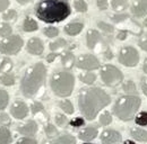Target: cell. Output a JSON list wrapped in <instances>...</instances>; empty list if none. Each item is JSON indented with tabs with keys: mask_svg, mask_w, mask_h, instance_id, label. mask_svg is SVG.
Here are the masks:
<instances>
[{
	"mask_svg": "<svg viewBox=\"0 0 147 144\" xmlns=\"http://www.w3.org/2000/svg\"><path fill=\"white\" fill-rule=\"evenodd\" d=\"M111 103V97L101 88H84L78 93V106L83 116L93 121L97 114Z\"/></svg>",
	"mask_w": 147,
	"mask_h": 144,
	"instance_id": "cell-1",
	"label": "cell"
},
{
	"mask_svg": "<svg viewBox=\"0 0 147 144\" xmlns=\"http://www.w3.org/2000/svg\"><path fill=\"white\" fill-rule=\"evenodd\" d=\"M71 13L67 0H42L37 3L35 14L44 23L53 24L65 20Z\"/></svg>",
	"mask_w": 147,
	"mask_h": 144,
	"instance_id": "cell-2",
	"label": "cell"
},
{
	"mask_svg": "<svg viewBox=\"0 0 147 144\" xmlns=\"http://www.w3.org/2000/svg\"><path fill=\"white\" fill-rule=\"evenodd\" d=\"M45 79L47 67L41 62L32 65L25 72L20 82V90L23 95L27 98L36 96L38 91L45 86Z\"/></svg>",
	"mask_w": 147,
	"mask_h": 144,
	"instance_id": "cell-3",
	"label": "cell"
},
{
	"mask_svg": "<svg viewBox=\"0 0 147 144\" xmlns=\"http://www.w3.org/2000/svg\"><path fill=\"white\" fill-rule=\"evenodd\" d=\"M142 105V99L138 96L125 95L121 96L113 106V113L117 117L123 122L131 121L136 117V114Z\"/></svg>",
	"mask_w": 147,
	"mask_h": 144,
	"instance_id": "cell-4",
	"label": "cell"
},
{
	"mask_svg": "<svg viewBox=\"0 0 147 144\" xmlns=\"http://www.w3.org/2000/svg\"><path fill=\"white\" fill-rule=\"evenodd\" d=\"M51 89L59 97H68L75 87V77L71 72L58 71L51 77Z\"/></svg>",
	"mask_w": 147,
	"mask_h": 144,
	"instance_id": "cell-5",
	"label": "cell"
},
{
	"mask_svg": "<svg viewBox=\"0 0 147 144\" xmlns=\"http://www.w3.org/2000/svg\"><path fill=\"white\" fill-rule=\"evenodd\" d=\"M101 79L108 87H117L123 81V74L117 67L105 64L101 69Z\"/></svg>",
	"mask_w": 147,
	"mask_h": 144,
	"instance_id": "cell-6",
	"label": "cell"
},
{
	"mask_svg": "<svg viewBox=\"0 0 147 144\" xmlns=\"http://www.w3.org/2000/svg\"><path fill=\"white\" fill-rule=\"evenodd\" d=\"M24 45V41L19 35H10L0 42V52L7 55L17 54Z\"/></svg>",
	"mask_w": 147,
	"mask_h": 144,
	"instance_id": "cell-7",
	"label": "cell"
},
{
	"mask_svg": "<svg viewBox=\"0 0 147 144\" xmlns=\"http://www.w3.org/2000/svg\"><path fill=\"white\" fill-rule=\"evenodd\" d=\"M119 62L128 68H134L139 63V53L132 46H125L119 52Z\"/></svg>",
	"mask_w": 147,
	"mask_h": 144,
	"instance_id": "cell-8",
	"label": "cell"
},
{
	"mask_svg": "<svg viewBox=\"0 0 147 144\" xmlns=\"http://www.w3.org/2000/svg\"><path fill=\"white\" fill-rule=\"evenodd\" d=\"M76 65L78 69L86 70V71H93V70L98 69L100 61L96 56H94L92 54H83L77 59Z\"/></svg>",
	"mask_w": 147,
	"mask_h": 144,
	"instance_id": "cell-9",
	"label": "cell"
},
{
	"mask_svg": "<svg viewBox=\"0 0 147 144\" xmlns=\"http://www.w3.org/2000/svg\"><path fill=\"white\" fill-rule=\"evenodd\" d=\"M86 44H87V47L90 50L97 51L101 46L104 45V41H103L102 35L97 31L90 29L86 34Z\"/></svg>",
	"mask_w": 147,
	"mask_h": 144,
	"instance_id": "cell-10",
	"label": "cell"
},
{
	"mask_svg": "<svg viewBox=\"0 0 147 144\" xmlns=\"http://www.w3.org/2000/svg\"><path fill=\"white\" fill-rule=\"evenodd\" d=\"M10 113L13 117H15L16 119H24L28 115V107L24 101L18 100V101H15L14 105L11 106Z\"/></svg>",
	"mask_w": 147,
	"mask_h": 144,
	"instance_id": "cell-11",
	"label": "cell"
},
{
	"mask_svg": "<svg viewBox=\"0 0 147 144\" xmlns=\"http://www.w3.org/2000/svg\"><path fill=\"white\" fill-rule=\"evenodd\" d=\"M121 134L114 129H105L101 134V141L103 144H118L121 142Z\"/></svg>",
	"mask_w": 147,
	"mask_h": 144,
	"instance_id": "cell-12",
	"label": "cell"
},
{
	"mask_svg": "<svg viewBox=\"0 0 147 144\" xmlns=\"http://www.w3.org/2000/svg\"><path fill=\"white\" fill-rule=\"evenodd\" d=\"M132 16L136 18H142L147 15V0H137L130 7Z\"/></svg>",
	"mask_w": 147,
	"mask_h": 144,
	"instance_id": "cell-13",
	"label": "cell"
},
{
	"mask_svg": "<svg viewBox=\"0 0 147 144\" xmlns=\"http://www.w3.org/2000/svg\"><path fill=\"white\" fill-rule=\"evenodd\" d=\"M26 49H27V52L30 54H33V55H41L44 51V46H43V43L40 38L37 37H32L28 42H27V45H26Z\"/></svg>",
	"mask_w": 147,
	"mask_h": 144,
	"instance_id": "cell-14",
	"label": "cell"
},
{
	"mask_svg": "<svg viewBox=\"0 0 147 144\" xmlns=\"http://www.w3.org/2000/svg\"><path fill=\"white\" fill-rule=\"evenodd\" d=\"M37 129H38V127H37L36 122L35 121H32V119L28 121V122H26L25 124L19 125L18 128H17V131H18L22 135H26V136H33V135H35L37 133Z\"/></svg>",
	"mask_w": 147,
	"mask_h": 144,
	"instance_id": "cell-15",
	"label": "cell"
},
{
	"mask_svg": "<svg viewBox=\"0 0 147 144\" xmlns=\"http://www.w3.org/2000/svg\"><path fill=\"white\" fill-rule=\"evenodd\" d=\"M98 134V129L97 127H94V126H90V127H86V128H83L79 133H78V137L82 140V141H85V142H90L94 140Z\"/></svg>",
	"mask_w": 147,
	"mask_h": 144,
	"instance_id": "cell-16",
	"label": "cell"
},
{
	"mask_svg": "<svg viewBox=\"0 0 147 144\" xmlns=\"http://www.w3.org/2000/svg\"><path fill=\"white\" fill-rule=\"evenodd\" d=\"M42 144H76V139L73 135L65 134L61 136H55L50 140H45Z\"/></svg>",
	"mask_w": 147,
	"mask_h": 144,
	"instance_id": "cell-17",
	"label": "cell"
},
{
	"mask_svg": "<svg viewBox=\"0 0 147 144\" xmlns=\"http://www.w3.org/2000/svg\"><path fill=\"white\" fill-rule=\"evenodd\" d=\"M84 28V24L83 23H78V21H74L68 25L65 26V32L66 34L69 36H76L78 35Z\"/></svg>",
	"mask_w": 147,
	"mask_h": 144,
	"instance_id": "cell-18",
	"label": "cell"
},
{
	"mask_svg": "<svg viewBox=\"0 0 147 144\" xmlns=\"http://www.w3.org/2000/svg\"><path fill=\"white\" fill-rule=\"evenodd\" d=\"M130 135L139 142H147V131L140 127H132L130 129Z\"/></svg>",
	"mask_w": 147,
	"mask_h": 144,
	"instance_id": "cell-19",
	"label": "cell"
},
{
	"mask_svg": "<svg viewBox=\"0 0 147 144\" xmlns=\"http://www.w3.org/2000/svg\"><path fill=\"white\" fill-rule=\"evenodd\" d=\"M13 136L7 126L0 125V144H11Z\"/></svg>",
	"mask_w": 147,
	"mask_h": 144,
	"instance_id": "cell-20",
	"label": "cell"
},
{
	"mask_svg": "<svg viewBox=\"0 0 147 144\" xmlns=\"http://www.w3.org/2000/svg\"><path fill=\"white\" fill-rule=\"evenodd\" d=\"M61 63H62L63 68L71 69L74 67V64L76 63L74 54L71 52H69V51H67V52H65L63 54H61Z\"/></svg>",
	"mask_w": 147,
	"mask_h": 144,
	"instance_id": "cell-21",
	"label": "cell"
},
{
	"mask_svg": "<svg viewBox=\"0 0 147 144\" xmlns=\"http://www.w3.org/2000/svg\"><path fill=\"white\" fill-rule=\"evenodd\" d=\"M38 28V25L35 21V19H33L32 17H26L23 21V29L24 32H27V33H31V32H34L37 31Z\"/></svg>",
	"mask_w": 147,
	"mask_h": 144,
	"instance_id": "cell-22",
	"label": "cell"
},
{
	"mask_svg": "<svg viewBox=\"0 0 147 144\" xmlns=\"http://www.w3.org/2000/svg\"><path fill=\"white\" fill-rule=\"evenodd\" d=\"M111 7L115 13H122L128 8L127 0H111Z\"/></svg>",
	"mask_w": 147,
	"mask_h": 144,
	"instance_id": "cell-23",
	"label": "cell"
},
{
	"mask_svg": "<svg viewBox=\"0 0 147 144\" xmlns=\"http://www.w3.org/2000/svg\"><path fill=\"white\" fill-rule=\"evenodd\" d=\"M13 69V61L9 57H2L0 60V72L3 73H9Z\"/></svg>",
	"mask_w": 147,
	"mask_h": 144,
	"instance_id": "cell-24",
	"label": "cell"
},
{
	"mask_svg": "<svg viewBox=\"0 0 147 144\" xmlns=\"http://www.w3.org/2000/svg\"><path fill=\"white\" fill-rule=\"evenodd\" d=\"M122 90L126 92V95H134L137 96V88L132 80H127L122 83Z\"/></svg>",
	"mask_w": 147,
	"mask_h": 144,
	"instance_id": "cell-25",
	"label": "cell"
},
{
	"mask_svg": "<svg viewBox=\"0 0 147 144\" xmlns=\"http://www.w3.org/2000/svg\"><path fill=\"white\" fill-rule=\"evenodd\" d=\"M67 45H68V43H67L66 39H63V38H59V39H57V41H55V42L50 43V50H51L52 52H57V51H60V50L66 49Z\"/></svg>",
	"mask_w": 147,
	"mask_h": 144,
	"instance_id": "cell-26",
	"label": "cell"
},
{
	"mask_svg": "<svg viewBox=\"0 0 147 144\" xmlns=\"http://www.w3.org/2000/svg\"><path fill=\"white\" fill-rule=\"evenodd\" d=\"M15 81H16L15 75L11 73H3L2 75H0V83L3 86H7V87L13 86L15 85Z\"/></svg>",
	"mask_w": 147,
	"mask_h": 144,
	"instance_id": "cell-27",
	"label": "cell"
},
{
	"mask_svg": "<svg viewBox=\"0 0 147 144\" xmlns=\"http://www.w3.org/2000/svg\"><path fill=\"white\" fill-rule=\"evenodd\" d=\"M79 80L86 85H93L96 80V75L93 72H84L79 74Z\"/></svg>",
	"mask_w": 147,
	"mask_h": 144,
	"instance_id": "cell-28",
	"label": "cell"
},
{
	"mask_svg": "<svg viewBox=\"0 0 147 144\" xmlns=\"http://www.w3.org/2000/svg\"><path fill=\"white\" fill-rule=\"evenodd\" d=\"M11 32H13V28L8 23H1L0 24V37L6 38V37L11 35Z\"/></svg>",
	"mask_w": 147,
	"mask_h": 144,
	"instance_id": "cell-29",
	"label": "cell"
},
{
	"mask_svg": "<svg viewBox=\"0 0 147 144\" xmlns=\"http://www.w3.org/2000/svg\"><path fill=\"white\" fill-rule=\"evenodd\" d=\"M74 8L78 13H86L88 9V6L85 0H74Z\"/></svg>",
	"mask_w": 147,
	"mask_h": 144,
	"instance_id": "cell-30",
	"label": "cell"
},
{
	"mask_svg": "<svg viewBox=\"0 0 147 144\" xmlns=\"http://www.w3.org/2000/svg\"><path fill=\"white\" fill-rule=\"evenodd\" d=\"M59 107L61 108L66 114H69V115L74 114V111H75L73 104L69 100H62V101H60L59 103Z\"/></svg>",
	"mask_w": 147,
	"mask_h": 144,
	"instance_id": "cell-31",
	"label": "cell"
},
{
	"mask_svg": "<svg viewBox=\"0 0 147 144\" xmlns=\"http://www.w3.org/2000/svg\"><path fill=\"white\" fill-rule=\"evenodd\" d=\"M135 122L139 126H147V111H140L139 114H137Z\"/></svg>",
	"mask_w": 147,
	"mask_h": 144,
	"instance_id": "cell-32",
	"label": "cell"
},
{
	"mask_svg": "<svg viewBox=\"0 0 147 144\" xmlns=\"http://www.w3.org/2000/svg\"><path fill=\"white\" fill-rule=\"evenodd\" d=\"M97 27H98L102 32H104V33H107V34H112L113 31H114V27H113L111 24H108V23H105V21H98V23H97Z\"/></svg>",
	"mask_w": 147,
	"mask_h": 144,
	"instance_id": "cell-33",
	"label": "cell"
},
{
	"mask_svg": "<svg viewBox=\"0 0 147 144\" xmlns=\"http://www.w3.org/2000/svg\"><path fill=\"white\" fill-rule=\"evenodd\" d=\"M111 122H112V116L109 111H104L101 114V116H100V124L101 125L108 126L111 124Z\"/></svg>",
	"mask_w": 147,
	"mask_h": 144,
	"instance_id": "cell-34",
	"label": "cell"
},
{
	"mask_svg": "<svg viewBox=\"0 0 147 144\" xmlns=\"http://www.w3.org/2000/svg\"><path fill=\"white\" fill-rule=\"evenodd\" d=\"M44 132H45V134H47L50 139H53V137H55V136L58 135V129H57V127L53 126L52 124H47L45 127H44Z\"/></svg>",
	"mask_w": 147,
	"mask_h": 144,
	"instance_id": "cell-35",
	"label": "cell"
},
{
	"mask_svg": "<svg viewBox=\"0 0 147 144\" xmlns=\"http://www.w3.org/2000/svg\"><path fill=\"white\" fill-rule=\"evenodd\" d=\"M8 101H9V96H8L7 91L0 90V110L7 107Z\"/></svg>",
	"mask_w": 147,
	"mask_h": 144,
	"instance_id": "cell-36",
	"label": "cell"
},
{
	"mask_svg": "<svg viewBox=\"0 0 147 144\" xmlns=\"http://www.w3.org/2000/svg\"><path fill=\"white\" fill-rule=\"evenodd\" d=\"M43 33H44V35L47 36V37L53 38V37H57V36L59 35V29L57 27H53V26H49V27L44 28Z\"/></svg>",
	"mask_w": 147,
	"mask_h": 144,
	"instance_id": "cell-37",
	"label": "cell"
},
{
	"mask_svg": "<svg viewBox=\"0 0 147 144\" xmlns=\"http://www.w3.org/2000/svg\"><path fill=\"white\" fill-rule=\"evenodd\" d=\"M2 18L5 21H11V20H15L17 18V11L14 10V9H9V10H6L2 15Z\"/></svg>",
	"mask_w": 147,
	"mask_h": 144,
	"instance_id": "cell-38",
	"label": "cell"
},
{
	"mask_svg": "<svg viewBox=\"0 0 147 144\" xmlns=\"http://www.w3.org/2000/svg\"><path fill=\"white\" fill-rule=\"evenodd\" d=\"M129 18V16L127 14H114L113 16H111V20L113 23H117V24H120V23H123L125 20H127Z\"/></svg>",
	"mask_w": 147,
	"mask_h": 144,
	"instance_id": "cell-39",
	"label": "cell"
},
{
	"mask_svg": "<svg viewBox=\"0 0 147 144\" xmlns=\"http://www.w3.org/2000/svg\"><path fill=\"white\" fill-rule=\"evenodd\" d=\"M55 123H57V125L60 126V127H65L68 124V119H67L66 116H63L61 114H57L55 115Z\"/></svg>",
	"mask_w": 147,
	"mask_h": 144,
	"instance_id": "cell-40",
	"label": "cell"
},
{
	"mask_svg": "<svg viewBox=\"0 0 147 144\" xmlns=\"http://www.w3.org/2000/svg\"><path fill=\"white\" fill-rule=\"evenodd\" d=\"M31 110H32V113L34 114V115H37V114H40V113H42L43 110H44V107H43V105L41 104V103H33L32 105H31Z\"/></svg>",
	"mask_w": 147,
	"mask_h": 144,
	"instance_id": "cell-41",
	"label": "cell"
},
{
	"mask_svg": "<svg viewBox=\"0 0 147 144\" xmlns=\"http://www.w3.org/2000/svg\"><path fill=\"white\" fill-rule=\"evenodd\" d=\"M11 124V121H10V117L5 114V113H1L0 114V125L1 126H8Z\"/></svg>",
	"mask_w": 147,
	"mask_h": 144,
	"instance_id": "cell-42",
	"label": "cell"
},
{
	"mask_svg": "<svg viewBox=\"0 0 147 144\" xmlns=\"http://www.w3.org/2000/svg\"><path fill=\"white\" fill-rule=\"evenodd\" d=\"M96 6L100 10H107L109 7L108 0H96Z\"/></svg>",
	"mask_w": 147,
	"mask_h": 144,
	"instance_id": "cell-43",
	"label": "cell"
},
{
	"mask_svg": "<svg viewBox=\"0 0 147 144\" xmlns=\"http://www.w3.org/2000/svg\"><path fill=\"white\" fill-rule=\"evenodd\" d=\"M16 144H37V142L36 140L31 139V137H23V139L18 140Z\"/></svg>",
	"mask_w": 147,
	"mask_h": 144,
	"instance_id": "cell-44",
	"label": "cell"
},
{
	"mask_svg": "<svg viewBox=\"0 0 147 144\" xmlns=\"http://www.w3.org/2000/svg\"><path fill=\"white\" fill-rule=\"evenodd\" d=\"M138 45H139V47H140L142 50H144V51L147 52V35L142 36V37L139 38Z\"/></svg>",
	"mask_w": 147,
	"mask_h": 144,
	"instance_id": "cell-45",
	"label": "cell"
},
{
	"mask_svg": "<svg viewBox=\"0 0 147 144\" xmlns=\"http://www.w3.org/2000/svg\"><path fill=\"white\" fill-rule=\"evenodd\" d=\"M70 125L74 127H80V126L84 125V119L82 117H76L70 122Z\"/></svg>",
	"mask_w": 147,
	"mask_h": 144,
	"instance_id": "cell-46",
	"label": "cell"
},
{
	"mask_svg": "<svg viewBox=\"0 0 147 144\" xmlns=\"http://www.w3.org/2000/svg\"><path fill=\"white\" fill-rule=\"evenodd\" d=\"M9 5H10L9 0H0V13H2V11L5 13L8 9Z\"/></svg>",
	"mask_w": 147,
	"mask_h": 144,
	"instance_id": "cell-47",
	"label": "cell"
},
{
	"mask_svg": "<svg viewBox=\"0 0 147 144\" xmlns=\"http://www.w3.org/2000/svg\"><path fill=\"white\" fill-rule=\"evenodd\" d=\"M127 35H128L127 31H119V33L117 34V38L120 41H125L127 38Z\"/></svg>",
	"mask_w": 147,
	"mask_h": 144,
	"instance_id": "cell-48",
	"label": "cell"
},
{
	"mask_svg": "<svg viewBox=\"0 0 147 144\" xmlns=\"http://www.w3.org/2000/svg\"><path fill=\"white\" fill-rule=\"evenodd\" d=\"M58 55H59L58 53H55V52H52V53L49 54V55L47 56V61H48L49 63H52V62L55 61V59L58 57Z\"/></svg>",
	"mask_w": 147,
	"mask_h": 144,
	"instance_id": "cell-49",
	"label": "cell"
},
{
	"mask_svg": "<svg viewBox=\"0 0 147 144\" xmlns=\"http://www.w3.org/2000/svg\"><path fill=\"white\" fill-rule=\"evenodd\" d=\"M142 90H143L144 95L147 96V77L142 79Z\"/></svg>",
	"mask_w": 147,
	"mask_h": 144,
	"instance_id": "cell-50",
	"label": "cell"
},
{
	"mask_svg": "<svg viewBox=\"0 0 147 144\" xmlns=\"http://www.w3.org/2000/svg\"><path fill=\"white\" fill-rule=\"evenodd\" d=\"M104 57L108 59V60H111V59L113 57V54H112V52H111V50L109 47H108V49L105 50V52H104Z\"/></svg>",
	"mask_w": 147,
	"mask_h": 144,
	"instance_id": "cell-51",
	"label": "cell"
},
{
	"mask_svg": "<svg viewBox=\"0 0 147 144\" xmlns=\"http://www.w3.org/2000/svg\"><path fill=\"white\" fill-rule=\"evenodd\" d=\"M17 2H19L20 5H27V3H30V2H32L33 0H16Z\"/></svg>",
	"mask_w": 147,
	"mask_h": 144,
	"instance_id": "cell-52",
	"label": "cell"
},
{
	"mask_svg": "<svg viewBox=\"0 0 147 144\" xmlns=\"http://www.w3.org/2000/svg\"><path fill=\"white\" fill-rule=\"evenodd\" d=\"M143 71H144L147 74V57L145 59V61H144V64H143Z\"/></svg>",
	"mask_w": 147,
	"mask_h": 144,
	"instance_id": "cell-53",
	"label": "cell"
},
{
	"mask_svg": "<svg viewBox=\"0 0 147 144\" xmlns=\"http://www.w3.org/2000/svg\"><path fill=\"white\" fill-rule=\"evenodd\" d=\"M125 144H136L134 141H131V140H126L125 141Z\"/></svg>",
	"mask_w": 147,
	"mask_h": 144,
	"instance_id": "cell-54",
	"label": "cell"
},
{
	"mask_svg": "<svg viewBox=\"0 0 147 144\" xmlns=\"http://www.w3.org/2000/svg\"><path fill=\"white\" fill-rule=\"evenodd\" d=\"M144 25H145V26H147V18L144 20Z\"/></svg>",
	"mask_w": 147,
	"mask_h": 144,
	"instance_id": "cell-55",
	"label": "cell"
},
{
	"mask_svg": "<svg viewBox=\"0 0 147 144\" xmlns=\"http://www.w3.org/2000/svg\"><path fill=\"white\" fill-rule=\"evenodd\" d=\"M84 144H91V143H84Z\"/></svg>",
	"mask_w": 147,
	"mask_h": 144,
	"instance_id": "cell-56",
	"label": "cell"
}]
</instances>
